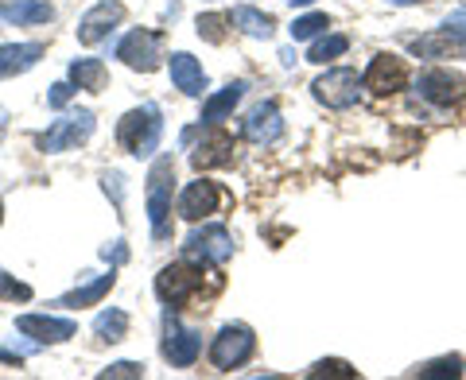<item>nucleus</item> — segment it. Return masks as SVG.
I'll return each mask as SVG.
<instances>
[{
    "label": "nucleus",
    "instance_id": "obj_1",
    "mask_svg": "<svg viewBox=\"0 0 466 380\" xmlns=\"http://www.w3.org/2000/svg\"><path fill=\"white\" fill-rule=\"evenodd\" d=\"M159 133H164V113H159V105H140L133 113H125L121 125H116V140L133 155H152L159 144Z\"/></svg>",
    "mask_w": 466,
    "mask_h": 380
},
{
    "label": "nucleus",
    "instance_id": "obj_2",
    "mask_svg": "<svg viewBox=\"0 0 466 380\" xmlns=\"http://www.w3.org/2000/svg\"><path fill=\"white\" fill-rule=\"evenodd\" d=\"M171 159H156V167L148 175V222H152V237L156 241H167L171 237V225H167V214H171Z\"/></svg>",
    "mask_w": 466,
    "mask_h": 380
},
{
    "label": "nucleus",
    "instance_id": "obj_3",
    "mask_svg": "<svg viewBox=\"0 0 466 380\" xmlns=\"http://www.w3.org/2000/svg\"><path fill=\"white\" fill-rule=\"evenodd\" d=\"M94 133V113H66L63 121H55L47 133L39 136V148L43 152H66V148H75V144L82 140H90Z\"/></svg>",
    "mask_w": 466,
    "mask_h": 380
},
{
    "label": "nucleus",
    "instance_id": "obj_4",
    "mask_svg": "<svg viewBox=\"0 0 466 380\" xmlns=\"http://www.w3.org/2000/svg\"><path fill=\"white\" fill-rule=\"evenodd\" d=\"M253 330H245V326H226L222 334L214 338L210 345V361H214V369H238V365H245L253 357Z\"/></svg>",
    "mask_w": 466,
    "mask_h": 380
},
{
    "label": "nucleus",
    "instance_id": "obj_5",
    "mask_svg": "<svg viewBox=\"0 0 466 380\" xmlns=\"http://www.w3.org/2000/svg\"><path fill=\"white\" fill-rule=\"evenodd\" d=\"M187 256L191 260H202V265H226L233 256V241L226 225H202L191 233V241H187Z\"/></svg>",
    "mask_w": 466,
    "mask_h": 380
},
{
    "label": "nucleus",
    "instance_id": "obj_6",
    "mask_svg": "<svg viewBox=\"0 0 466 380\" xmlns=\"http://www.w3.org/2000/svg\"><path fill=\"white\" fill-rule=\"evenodd\" d=\"M198 287H202V272L191 268V265H171V268H164L156 275V295L164 303H171V306L187 303Z\"/></svg>",
    "mask_w": 466,
    "mask_h": 380
},
{
    "label": "nucleus",
    "instance_id": "obj_7",
    "mask_svg": "<svg viewBox=\"0 0 466 380\" xmlns=\"http://www.w3.org/2000/svg\"><path fill=\"white\" fill-rule=\"evenodd\" d=\"M315 97L327 101L330 109H350L358 101V75L350 66L342 70H327L323 78L315 82Z\"/></svg>",
    "mask_w": 466,
    "mask_h": 380
},
{
    "label": "nucleus",
    "instance_id": "obj_8",
    "mask_svg": "<svg viewBox=\"0 0 466 380\" xmlns=\"http://www.w3.org/2000/svg\"><path fill=\"white\" fill-rule=\"evenodd\" d=\"M121 20H125V5H116V0H101V5H94V8L82 16L78 39L86 43V47H94V43L106 39Z\"/></svg>",
    "mask_w": 466,
    "mask_h": 380
},
{
    "label": "nucleus",
    "instance_id": "obj_9",
    "mask_svg": "<svg viewBox=\"0 0 466 380\" xmlns=\"http://www.w3.org/2000/svg\"><path fill=\"white\" fill-rule=\"evenodd\" d=\"M361 82H366V90L381 94V97L385 94H397V90H404V85H408V66L400 63L397 55H377Z\"/></svg>",
    "mask_w": 466,
    "mask_h": 380
},
{
    "label": "nucleus",
    "instance_id": "obj_10",
    "mask_svg": "<svg viewBox=\"0 0 466 380\" xmlns=\"http://www.w3.org/2000/svg\"><path fill=\"white\" fill-rule=\"evenodd\" d=\"M116 58H125L133 70H156L159 66V35L156 32H133V35H125L121 39V47H116Z\"/></svg>",
    "mask_w": 466,
    "mask_h": 380
},
{
    "label": "nucleus",
    "instance_id": "obj_11",
    "mask_svg": "<svg viewBox=\"0 0 466 380\" xmlns=\"http://www.w3.org/2000/svg\"><path fill=\"white\" fill-rule=\"evenodd\" d=\"M218 202H222V190H218L214 183L207 179H198L183 190V198H179V214L187 217V222H198V217H210L218 210Z\"/></svg>",
    "mask_w": 466,
    "mask_h": 380
},
{
    "label": "nucleus",
    "instance_id": "obj_12",
    "mask_svg": "<svg viewBox=\"0 0 466 380\" xmlns=\"http://www.w3.org/2000/svg\"><path fill=\"white\" fill-rule=\"evenodd\" d=\"M16 330L32 334V338H39V342H66V338H75V323H70V318H55V315H20Z\"/></svg>",
    "mask_w": 466,
    "mask_h": 380
},
{
    "label": "nucleus",
    "instance_id": "obj_13",
    "mask_svg": "<svg viewBox=\"0 0 466 380\" xmlns=\"http://www.w3.org/2000/svg\"><path fill=\"white\" fill-rule=\"evenodd\" d=\"M420 94L435 101V105H455L466 94V82L459 75H451V70H428V75L420 78Z\"/></svg>",
    "mask_w": 466,
    "mask_h": 380
},
{
    "label": "nucleus",
    "instance_id": "obj_14",
    "mask_svg": "<svg viewBox=\"0 0 466 380\" xmlns=\"http://www.w3.org/2000/svg\"><path fill=\"white\" fill-rule=\"evenodd\" d=\"M202 354V338L195 330H187L179 323H171L167 326V342H164V357L171 365H179V369H187V365H195Z\"/></svg>",
    "mask_w": 466,
    "mask_h": 380
},
{
    "label": "nucleus",
    "instance_id": "obj_15",
    "mask_svg": "<svg viewBox=\"0 0 466 380\" xmlns=\"http://www.w3.org/2000/svg\"><path fill=\"white\" fill-rule=\"evenodd\" d=\"M284 136V121H280V113H276L272 101H265V105H257L249 113V121H245V140H253V144H276Z\"/></svg>",
    "mask_w": 466,
    "mask_h": 380
},
{
    "label": "nucleus",
    "instance_id": "obj_16",
    "mask_svg": "<svg viewBox=\"0 0 466 380\" xmlns=\"http://www.w3.org/2000/svg\"><path fill=\"white\" fill-rule=\"evenodd\" d=\"M229 152H233V140H229V133H222V128H214L210 125V133L202 136V144L195 148V167L202 171V167H222V164H229Z\"/></svg>",
    "mask_w": 466,
    "mask_h": 380
},
{
    "label": "nucleus",
    "instance_id": "obj_17",
    "mask_svg": "<svg viewBox=\"0 0 466 380\" xmlns=\"http://www.w3.org/2000/svg\"><path fill=\"white\" fill-rule=\"evenodd\" d=\"M39 55H43L39 43H5V47H0V78L32 70L39 63Z\"/></svg>",
    "mask_w": 466,
    "mask_h": 380
},
{
    "label": "nucleus",
    "instance_id": "obj_18",
    "mask_svg": "<svg viewBox=\"0 0 466 380\" xmlns=\"http://www.w3.org/2000/svg\"><path fill=\"white\" fill-rule=\"evenodd\" d=\"M171 82L179 85L183 94H191V97H198L202 90H207V75H202V66L183 51L171 55Z\"/></svg>",
    "mask_w": 466,
    "mask_h": 380
},
{
    "label": "nucleus",
    "instance_id": "obj_19",
    "mask_svg": "<svg viewBox=\"0 0 466 380\" xmlns=\"http://www.w3.org/2000/svg\"><path fill=\"white\" fill-rule=\"evenodd\" d=\"M55 12L39 0H0V20L5 24H47Z\"/></svg>",
    "mask_w": 466,
    "mask_h": 380
},
{
    "label": "nucleus",
    "instance_id": "obj_20",
    "mask_svg": "<svg viewBox=\"0 0 466 380\" xmlns=\"http://www.w3.org/2000/svg\"><path fill=\"white\" fill-rule=\"evenodd\" d=\"M70 78H75L78 90L97 94L101 85H106V63H101V58H75V63H70Z\"/></svg>",
    "mask_w": 466,
    "mask_h": 380
},
{
    "label": "nucleus",
    "instance_id": "obj_21",
    "mask_svg": "<svg viewBox=\"0 0 466 380\" xmlns=\"http://www.w3.org/2000/svg\"><path fill=\"white\" fill-rule=\"evenodd\" d=\"M241 94H245V82H229L222 94H214V97L207 101V109H202V121H207V125H218L226 113H233V105L241 101Z\"/></svg>",
    "mask_w": 466,
    "mask_h": 380
},
{
    "label": "nucleus",
    "instance_id": "obj_22",
    "mask_svg": "<svg viewBox=\"0 0 466 380\" xmlns=\"http://www.w3.org/2000/svg\"><path fill=\"white\" fill-rule=\"evenodd\" d=\"M233 27H241L245 35H257V39H268L272 35V16H265V12H257L249 5H241V8H233Z\"/></svg>",
    "mask_w": 466,
    "mask_h": 380
},
{
    "label": "nucleus",
    "instance_id": "obj_23",
    "mask_svg": "<svg viewBox=\"0 0 466 380\" xmlns=\"http://www.w3.org/2000/svg\"><path fill=\"white\" fill-rule=\"evenodd\" d=\"M116 284V275H113V268H109V275H97V280H90L86 287H78V291H70V295L63 299V306H94L101 295H109V287Z\"/></svg>",
    "mask_w": 466,
    "mask_h": 380
},
{
    "label": "nucleus",
    "instance_id": "obj_24",
    "mask_svg": "<svg viewBox=\"0 0 466 380\" xmlns=\"http://www.w3.org/2000/svg\"><path fill=\"white\" fill-rule=\"evenodd\" d=\"M94 330H97L106 342H121L125 334H128V315L121 311V306H109V311H101V315H97Z\"/></svg>",
    "mask_w": 466,
    "mask_h": 380
},
{
    "label": "nucleus",
    "instance_id": "obj_25",
    "mask_svg": "<svg viewBox=\"0 0 466 380\" xmlns=\"http://www.w3.org/2000/svg\"><path fill=\"white\" fill-rule=\"evenodd\" d=\"M346 47H350V39L346 35H327V39H319L315 47H311V63H330V58H339V55H346Z\"/></svg>",
    "mask_w": 466,
    "mask_h": 380
},
{
    "label": "nucleus",
    "instance_id": "obj_26",
    "mask_svg": "<svg viewBox=\"0 0 466 380\" xmlns=\"http://www.w3.org/2000/svg\"><path fill=\"white\" fill-rule=\"evenodd\" d=\"M323 27H330L323 12H308V16H299L296 24H291V39H311V35L323 32Z\"/></svg>",
    "mask_w": 466,
    "mask_h": 380
},
{
    "label": "nucleus",
    "instance_id": "obj_27",
    "mask_svg": "<svg viewBox=\"0 0 466 380\" xmlns=\"http://www.w3.org/2000/svg\"><path fill=\"white\" fill-rule=\"evenodd\" d=\"M420 376H424V380L462 376V361H459V357H443V361H435V365H424V369H420Z\"/></svg>",
    "mask_w": 466,
    "mask_h": 380
},
{
    "label": "nucleus",
    "instance_id": "obj_28",
    "mask_svg": "<svg viewBox=\"0 0 466 380\" xmlns=\"http://www.w3.org/2000/svg\"><path fill=\"white\" fill-rule=\"evenodd\" d=\"M308 376H311V380H319V376H342V380H354L358 373L350 369L346 361H319V365H315V369H311Z\"/></svg>",
    "mask_w": 466,
    "mask_h": 380
},
{
    "label": "nucleus",
    "instance_id": "obj_29",
    "mask_svg": "<svg viewBox=\"0 0 466 380\" xmlns=\"http://www.w3.org/2000/svg\"><path fill=\"white\" fill-rule=\"evenodd\" d=\"M198 35L210 39V43H222L226 39V16H198Z\"/></svg>",
    "mask_w": 466,
    "mask_h": 380
},
{
    "label": "nucleus",
    "instance_id": "obj_30",
    "mask_svg": "<svg viewBox=\"0 0 466 380\" xmlns=\"http://www.w3.org/2000/svg\"><path fill=\"white\" fill-rule=\"evenodd\" d=\"M113 376H133V380H140L144 376V365H137V361H116L113 369L101 373V380H113Z\"/></svg>",
    "mask_w": 466,
    "mask_h": 380
},
{
    "label": "nucleus",
    "instance_id": "obj_31",
    "mask_svg": "<svg viewBox=\"0 0 466 380\" xmlns=\"http://www.w3.org/2000/svg\"><path fill=\"white\" fill-rule=\"evenodd\" d=\"M0 291H5L8 299H32V287H27V284H16V280H8V275H0Z\"/></svg>",
    "mask_w": 466,
    "mask_h": 380
},
{
    "label": "nucleus",
    "instance_id": "obj_32",
    "mask_svg": "<svg viewBox=\"0 0 466 380\" xmlns=\"http://www.w3.org/2000/svg\"><path fill=\"white\" fill-rule=\"evenodd\" d=\"M70 97H75V85L58 82V85H55V90H51V97H47V105H51V109H63V105H66V101H70Z\"/></svg>",
    "mask_w": 466,
    "mask_h": 380
},
{
    "label": "nucleus",
    "instance_id": "obj_33",
    "mask_svg": "<svg viewBox=\"0 0 466 380\" xmlns=\"http://www.w3.org/2000/svg\"><path fill=\"white\" fill-rule=\"evenodd\" d=\"M101 256H106V260H113V265H125V260H128V248H125L121 241H113V245H106V248H101Z\"/></svg>",
    "mask_w": 466,
    "mask_h": 380
},
{
    "label": "nucleus",
    "instance_id": "obj_34",
    "mask_svg": "<svg viewBox=\"0 0 466 380\" xmlns=\"http://www.w3.org/2000/svg\"><path fill=\"white\" fill-rule=\"evenodd\" d=\"M0 365H20V354L16 349H0Z\"/></svg>",
    "mask_w": 466,
    "mask_h": 380
},
{
    "label": "nucleus",
    "instance_id": "obj_35",
    "mask_svg": "<svg viewBox=\"0 0 466 380\" xmlns=\"http://www.w3.org/2000/svg\"><path fill=\"white\" fill-rule=\"evenodd\" d=\"M5 128H8V113L0 109V140H5Z\"/></svg>",
    "mask_w": 466,
    "mask_h": 380
},
{
    "label": "nucleus",
    "instance_id": "obj_36",
    "mask_svg": "<svg viewBox=\"0 0 466 380\" xmlns=\"http://www.w3.org/2000/svg\"><path fill=\"white\" fill-rule=\"evenodd\" d=\"M392 5H416V0H392Z\"/></svg>",
    "mask_w": 466,
    "mask_h": 380
},
{
    "label": "nucleus",
    "instance_id": "obj_37",
    "mask_svg": "<svg viewBox=\"0 0 466 380\" xmlns=\"http://www.w3.org/2000/svg\"><path fill=\"white\" fill-rule=\"evenodd\" d=\"M296 5H311V0H296Z\"/></svg>",
    "mask_w": 466,
    "mask_h": 380
},
{
    "label": "nucleus",
    "instance_id": "obj_38",
    "mask_svg": "<svg viewBox=\"0 0 466 380\" xmlns=\"http://www.w3.org/2000/svg\"><path fill=\"white\" fill-rule=\"evenodd\" d=\"M0 217H5V206H0Z\"/></svg>",
    "mask_w": 466,
    "mask_h": 380
}]
</instances>
